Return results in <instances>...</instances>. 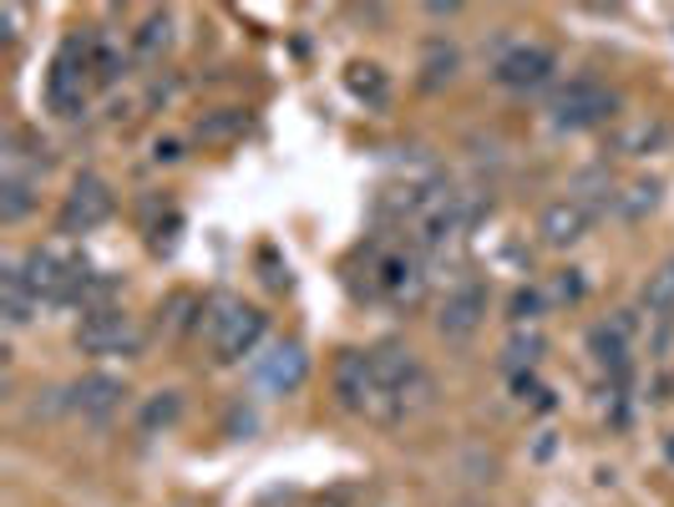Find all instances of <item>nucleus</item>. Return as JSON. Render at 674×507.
<instances>
[{
	"label": "nucleus",
	"mask_w": 674,
	"mask_h": 507,
	"mask_svg": "<svg viewBox=\"0 0 674 507\" xmlns=\"http://www.w3.org/2000/svg\"><path fill=\"white\" fill-rule=\"evenodd\" d=\"M664 457H670V462H674V432H670V436H664Z\"/></svg>",
	"instance_id": "31"
},
{
	"label": "nucleus",
	"mask_w": 674,
	"mask_h": 507,
	"mask_svg": "<svg viewBox=\"0 0 674 507\" xmlns=\"http://www.w3.org/2000/svg\"><path fill=\"white\" fill-rule=\"evenodd\" d=\"M86 82H92V37H66L46 72V107L56 117H76L86 107Z\"/></svg>",
	"instance_id": "4"
},
{
	"label": "nucleus",
	"mask_w": 674,
	"mask_h": 507,
	"mask_svg": "<svg viewBox=\"0 0 674 507\" xmlns=\"http://www.w3.org/2000/svg\"><path fill=\"white\" fill-rule=\"evenodd\" d=\"M15 269H21L25 290L46 304H82L86 284H92V269H86L82 254H66V249H56V244L31 249Z\"/></svg>",
	"instance_id": "2"
},
{
	"label": "nucleus",
	"mask_w": 674,
	"mask_h": 507,
	"mask_svg": "<svg viewBox=\"0 0 674 507\" xmlns=\"http://www.w3.org/2000/svg\"><path fill=\"white\" fill-rule=\"evenodd\" d=\"M644 310H650L654 320H674V259H664L650 275V284H644Z\"/></svg>",
	"instance_id": "22"
},
{
	"label": "nucleus",
	"mask_w": 674,
	"mask_h": 507,
	"mask_svg": "<svg viewBox=\"0 0 674 507\" xmlns=\"http://www.w3.org/2000/svg\"><path fill=\"white\" fill-rule=\"evenodd\" d=\"M253 381H259V391H269V396H294V391L310 381V355H304L300 340H274V345H265V355H253Z\"/></svg>",
	"instance_id": "8"
},
{
	"label": "nucleus",
	"mask_w": 674,
	"mask_h": 507,
	"mask_svg": "<svg viewBox=\"0 0 674 507\" xmlns=\"http://www.w3.org/2000/svg\"><path fill=\"white\" fill-rule=\"evenodd\" d=\"M481 320H487V284H477V279H462L457 290H446L442 310H436L442 340H471Z\"/></svg>",
	"instance_id": "10"
},
{
	"label": "nucleus",
	"mask_w": 674,
	"mask_h": 507,
	"mask_svg": "<svg viewBox=\"0 0 674 507\" xmlns=\"http://www.w3.org/2000/svg\"><path fill=\"white\" fill-rule=\"evenodd\" d=\"M122 72V51L107 46V41H92V82L96 86H112Z\"/></svg>",
	"instance_id": "28"
},
{
	"label": "nucleus",
	"mask_w": 674,
	"mask_h": 507,
	"mask_svg": "<svg viewBox=\"0 0 674 507\" xmlns=\"http://www.w3.org/2000/svg\"><path fill=\"white\" fill-rule=\"evenodd\" d=\"M204 330H208V345H214V361L218 365H239L243 355L259 351L265 340V310H253L243 300H214V314H204Z\"/></svg>",
	"instance_id": "3"
},
{
	"label": "nucleus",
	"mask_w": 674,
	"mask_h": 507,
	"mask_svg": "<svg viewBox=\"0 0 674 507\" xmlns=\"http://www.w3.org/2000/svg\"><path fill=\"white\" fill-rule=\"evenodd\" d=\"M112 208H117V198H112V188L96 173H76L72 178V194H66V204H61V214H56V229L61 234H92V229H102L112 218Z\"/></svg>",
	"instance_id": "7"
},
{
	"label": "nucleus",
	"mask_w": 674,
	"mask_h": 507,
	"mask_svg": "<svg viewBox=\"0 0 674 507\" xmlns=\"http://www.w3.org/2000/svg\"><path fill=\"white\" fill-rule=\"evenodd\" d=\"M178 422H183V391H153V396L143 401V411H137V426H143L147 436L173 432Z\"/></svg>",
	"instance_id": "17"
},
{
	"label": "nucleus",
	"mask_w": 674,
	"mask_h": 507,
	"mask_svg": "<svg viewBox=\"0 0 674 507\" xmlns=\"http://www.w3.org/2000/svg\"><path fill=\"white\" fill-rule=\"evenodd\" d=\"M664 122H634V127H629V133H619V153H654V147L664 143Z\"/></svg>",
	"instance_id": "24"
},
{
	"label": "nucleus",
	"mask_w": 674,
	"mask_h": 507,
	"mask_svg": "<svg viewBox=\"0 0 674 507\" xmlns=\"http://www.w3.org/2000/svg\"><path fill=\"white\" fill-rule=\"evenodd\" d=\"M375 284H381L391 300H411V294L422 290V265H416L411 254H385L381 265H375Z\"/></svg>",
	"instance_id": "15"
},
{
	"label": "nucleus",
	"mask_w": 674,
	"mask_h": 507,
	"mask_svg": "<svg viewBox=\"0 0 674 507\" xmlns=\"http://www.w3.org/2000/svg\"><path fill=\"white\" fill-rule=\"evenodd\" d=\"M629 335H634V320L629 314H619V320H609V325H593L589 330V351L599 365H609L614 375L629 371Z\"/></svg>",
	"instance_id": "14"
},
{
	"label": "nucleus",
	"mask_w": 674,
	"mask_h": 507,
	"mask_svg": "<svg viewBox=\"0 0 674 507\" xmlns=\"http://www.w3.org/2000/svg\"><path fill=\"white\" fill-rule=\"evenodd\" d=\"M371 355H375V406H371L375 422L396 426L432 406V396H436L432 375H426V365L406 345H375Z\"/></svg>",
	"instance_id": "1"
},
{
	"label": "nucleus",
	"mask_w": 674,
	"mask_h": 507,
	"mask_svg": "<svg viewBox=\"0 0 674 507\" xmlns=\"http://www.w3.org/2000/svg\"><path fill=\"white\" fill-rule=\"evenodd\" d=\"M0 284H6V304H0L6 325H11V330H25V325H31V314L41 310V300H37L31 290H25V279H21V269H15V265H6V279H0Z\"/></svg>",
	"instance_id": "16"
},
{
	"label": "nucleus",
	"mask_w": 674,
	"mask_h": 507,
	"mask_svg": "<svg viewBox=\"0 0 674 507\" xmlns=\"http://www.w3.org/2000/svg\"><path fill=\"white\" fill-rule=\"evenodd\" d=\"M457 66H462L457 46H446V41L426 46V56H422V86H426V92H442V86H452V82H457Z\"/></svg>",
	"instance_id": "19"
},
{
	"label": "nucleus",
	"mask_w": 674,
	"mask_h": 507,
	"mask_svg": "<svg viewBox=\"0 0 674 507\" xmlns=\"http://www.w3.org/2000/svg\"><path fill=\"white\" fill-rule=\"evenodd\" d=\"M542 351H548V340H542L538 330H528V335H512V340H507V365H512V371H522V365H528V371H532Z\"/></svg>",
	"instance_id": "26"
},
{
	"label": "nucleus",
	"mask_w": 674,
	"mask_h": 507,
	"mask_svg": "<svg viewBox=\"0 0 674 507\" xmlns=\"http://www.w3.org/2000/svg\"><path fill=\"white\" fill-rule=\"evenodd\" d=\"M31 208H37V188H31V178L6 173V178H0V224H21Z\"/></svg>",
	"instance_id": "20"
},
{
	"label": "nucleus",
	"mask_w": 674,
	"mask_h": 507,
	"mask_svg": "<svg viewBox=\"0 0 674 507\" xmlns=\"http://www.w3.org/2000/svg\"><path fill=\"white\" fill-rule=\"evenodd\" d=\"M173 41V15L168 11H153L143 25H137V37H133V51L137 56H157V51Z\"/></svg>",
	"instance_id": "23"
},
{
	"label": "nucleus",
	"mask_w": 674,
	"mask_h": 507,
	"mask_svg": "<svg viewBox=\"0 0 674 507\" xmlns=\"http://www.w3.org/2000/svg\"><path fill=\"white\" fill-rule=\"evenodd\" d=\"M345 86H350V97L371 102V107H385V97H391V82H385V72L375 61H355L345 72Z\"/></svg>",
	"instance_id": "21"
},
{
	"label": "nucleus",
	"mask_w": 674,
	"mask_h": 507,
	"mask_svg": "<svg viewBox=\"0 0 674 507\" xmlns=\"http://www.w3.org/2000/svg\"><path fill=\"white\" fill-rule=\"evenodd\" d=\"M76 351L86 355H137L143 351V335H137L133 314L107 304V310H86L82 325H76Z\"/></svg>",
	"instance_id": "6"
},
{
	"label": "nucleus",
	"mask_w": 674,
	"mask_h": 507,
	"mask_svg": "<svg viewBox=\"0 0 674 507\" xmlns=\"http://www.w3.org/2000/svg\"><path fill=\"white\" fill-rule=\"evenodd\" d=\"M193 133H198V143H234V137L249 133V112H243V107H218V112H204Z\"/></svg>",
	"instance_id": "18"
},
{
	"label": "nucleus",
	"mask_w": 674,
	"mask_h": 507,
	"mask_svg": "<svg viewBox=\"0 0 674 507\" xmlns=\"http://www.w3.org/2000/svg\"><path fill=\"white\" fill-rule=\"evenodd\" d=\"M330 381H335L340 411H350V416H371V406H375V355L371 351H340Z\"/></svg>",
	"instance_id": "9"
},
{
	"label": "nucleus",
	"mask_w": 674,
	"mask_h": 507,
	"mask_svg": "<svg viewBox=\"0 0 674 507\" xmlns=\"http://www.w3.org/2000/svg\"><path fill=\"white\" fill-rule=\"evenodd\" d=\"M553 51L548 46H512V51H502L497 56V66H492V76L502 86H512V92H532V86H542L548 76H553Z\"/></svg>",
	"instance_id": "12"
},
{
	"label": "nucleus",
	"mask_w": 674,
	"mask_h": 507,
	"mask_svg": "<svg viewBox=\"0 0 674 507\" xmlns=\"http://www.w3.org/2000/svg\"><path fill=\"white\" fill-rule=\"evenodd\" d=\"M589 229H593V214L578 198H553L538 218V234L548 249H573L578 239H589Z\"/></svg>",
	"instance_id": "13"
},
{
	"label": "nucleus",
	"mask_w": 674,
	"mask_h": 507,
	"mask_svg": "<svg viewBox=\"0 0 674 507\" xmlns=\"http://www.w3.org/2000/svg\"><path fill=\"white\" fill-rule=\"evenodd\" d=\"M583 294H589V284H583V275H578V269H563V275L553 279V294H548V300H558V304H578V300H583Z\"/></svg>",
	"instance_id": "29"
},
{
	"label": "nucleus",
	"mask_w": 674,
	"mask_h": 507,
	"mask_svg": "<svg viewBox=\"0 0 674 507\" xmlns=\"http://www.w3.org/2000/svg\"><path fill=\"white\" fill-rule=\"evenodd\" d=\"M619 117V92L599 82H568L553 102V127L558 133H593L603 122Z\"/></svg>",
	"instance_id": "5"
},
{
	"label": "nucleus",
	"mask_w": 674,
	"mask_h": 507,
	"mask_svg": "<svg viewBox=\"0 0 674 507\" xmlns=\"http://www.w3.org/2000/svg\"><path fill=\"white\" fill-rule=\"evenodd\" d=\"M153 157H157V163H178V143H173V137H163V143H153Z\"/></svg>",
	"instance_id": "30"
},
{
	"label": "nucleus",
	"mask_w": 674,
	"mask_h": 507,
	"mask_svg": "<svg viewBox=\"0 0 674 507\" xmlns=\"http://www.w3.org/2000/svg\"><path fill=\"white\" fill-rule=\"evenodd\" d=\"M122 396H127V386H122L117 375H107V371H86L82 381H72V386H66L61 406L76 411V416H86V422H102V416H112V411L122 406Z\"/></svg>",
	"instance_id": "11"
},
{
	"label": "nucleus",
	"mask_w": 674,
	"mask_h": 507,
	"mask_svg": "<svg viewBox=\"0 0 674 507\" xmlns=\"http://www.w3.org/2000/svg\"><path fill=\"white\" fill-rule=\"evenodd\" d=\"M542 304H548V294H542L538 284H528V290L512 294V304H507V320H512V325H532V320L542 314Z\"/></svg>",
	"instance_id": "27"
},
{
	"label": "nucleus",
	"mask_w": 674,
	"mask_h": 507,
	"mask_svg": "<svg viewBox=\"0 0 674 507\" xmlns=\"http://www.w3.org/2000/svg\"><path fill=\"white\" fill-rule=\"evenodd\" d=\"M654 204H660V183L639 178V183H629V194L619 198V214H624V218H644Z\"/></svg>",
	"instance_id": "25"
}]
</instances>
